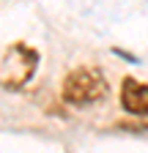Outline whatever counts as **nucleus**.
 I'll return each mask as SVG.
<instances>
[{"label":"nucleus","instance_id":"nucleus-1","mask_svg":"<svg viewBox=\"0 0 148 153\" xmlns=\"http://www.w3.org/2000/svg\"><path fill=\"white\" fill-rule=\"evenodd\" d=\"M110 93L107 85V76L102 68L93 66H77L71 68L63 82H61V96L69 107H90V104H99L104 96Z\"/></svg>","mask_w":148,"mask_h":153},{"label":"nucleus","instance_id":"nucleus-2","mask_svg":"<svg viewBox=\"0 0 148 153\" xmlns=\"http://www.w3.org/2000/svg\"><path fill=\"white\" fill-rule=\"evenodd\" d=\"M36 68H39V49H33L25 41H16L3 52V60H0V85L6 90H22L33 79Z\"/></svg>","mask_w":148,"mask_h":153},{"label":"nucleus","instance_id":"nucleus-3","mask_svg":"<svg viewBox=\"0 0 148 153\" xmlns=\"http://www.w3.org/2000/svg\"><path fill=\"white\" fill-rule=\"evenodd\" d=\"M121 107L129 115L148 118V82H140L135 76H123V82H121Z\"/></svg>","mask_w":148,"mask_h":153}]
</instances>
